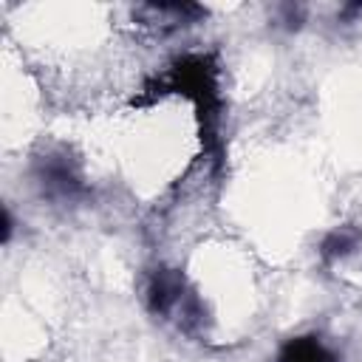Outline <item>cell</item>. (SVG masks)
I'll use <instances>...</instances> for the list:
<instances>
[{"label":"cell","instance_id":"6da1fadb","mask_svg":"<svg viewBox=\"0 0 362 362\" xmlns=\"http://www.w3.org/2000/svg\"><path fill=\"white\" fill-rule=\"evenodd\" d=\"M170 88L184 93L187 99H192L195 110L204 119V136H215V124H218V110H221V99H218V76H215V65L209 62V57L201 54H189L184 59H178L170 71Z\"/></svg>","mask_w":362,"mask_h":362},{"label":"cell","instance_id":"7a4b0ae2","mask_svg":"<svg viewBox=\"0 0 362 362\" xmlns=\"http://www.w3.org/2000/svg\"><path fill=\"white\" fill-rule=\"evenodd\" d=\"M37 181H40L42 192L51 198H68L71 201L82 192V178H79L76 167L62 156L42 158L37 167Z\"/></svg>","mask_w":362,"mask_h":362},{"label":"cell","instance_id":"3957f363","mask_svg":"<svg viewBox=\"0 0 362 362\" xmlns=\"http://www.w3.org/2000/svg\"><path fill=\"white\" fill-rule=\"evenodd\" d=\"M187 286H184V277L173 269H158L150 283H147V308L156 314V317H167L173 311H178V305L184 303L187 297Z\"/></svg>","mask_w":362,"mask_h":362},{"label":"cell","instance_id":"277c9868","mask_svg":"<svg viewBox=\"0 0 362 362\" xmlns=\"http://www.w3.org/2000/svg\"><path fill=\"white\" fill-rule=\"evenodd\" d=\"M274 362H339V359L317 334H303L286 339Z\"/></svg>","mask_w":362,"mask_h":362},{"label":"cell","instance_id":"5b68a950","mask_svg":"<svg viewBox=\"0 0 362 362\" xmlns=\"http://www.w3.org/2000/svg\"><path fill=\"white\" fill-rule=\"evenodd\" d=\"M359 240H362L359 229H354V226H337V229H331L320 240V249H317L320 252V260L328 263V266H334V263L351 257L359 249Z\"/></svg>","mask_w":362,"mask_h":362},{"label":"cell","instance_id":"8992f818","mask_svg":"<svg viewBox=\"0 0 362 362\" xmlns=\"http://www.w3.org/2000/svg\"><path fill=\"white\" fill-rule=\"evenodd\" d=\"M139 14H147V23H158V25H187L198 20L204 8L195 3H147L139 8Z\"/></svg>","mask_w":362,"mask_h":362},{"label":"cell","instance_id":"52a82bcc","mask_svg":"<svg viewBox=\"0 0 362 362\" xmlns=\"http://www.w3.org/2000/svg\"><path fill=\"white\" fill-rule=\"evenodd\" d=\"M11 232H14V221H11V212L3 209V243L11 240Z\"/></svg>","mask_w":362,"mask_h":362}]
</instances>
